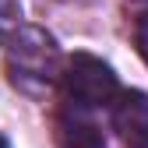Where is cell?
Here are the masks:
<instances>
[{
    "instance_id": "7a4b0ae2",
    "label": "cell",
    "mask_w": 148,
    "mask_h": 148,
    "mask_svg": "<svg viewBox=\"0 0 148 148\" xmlns=\"http://www.w3.org/2000/svg\"><path fill=\"white\" fill-rule=\"evenodd\" d=\"M64 95L74 109H95V106H113L120 99V81L109 64L88 53H74L64 64Z\"/></svg>"
},
{
    "instance_id": "3957f363",
    "label": "cell",
    "mask_w": 148,
    "mask_h": 148,
    "mask_svg": "<svg viewBox=\"0 0 148 148\" xmlns=\"http://www.w3.org/2000/svg\"><path fill=\"white\" fill-rule=\"evenodd\" d=\"M116 123L134 148H148V95H127L116 109Z\"/></svg>"
},
{
    "instance_id": "6da1fadb",
    "label": "cell",
    "mask_w": 148,
    "mask_h": 148,
    "mask_svg": "<svg viewBox=\"0 0 148 148\" xmlns=\"http://www.w3.org/2000/svg\"><path fill=\"white\" fill-rule=\"evenodd\" d=\"M7 78L25 95H46L64 78V57L57 49V39L42 28H18L7 39Z\"/></svg>"
},
{
    "instance_id": "277c9868",
    "label": "cell",
    "mask_w": 148,
    "mask_h": 148,
    "mask_svg": "<svg viewBox=\"0 0 148 148\" xmlns=\"http://www.w3.org/2000/svg\"><path fill=\"white\" fill-rule=\"evenodd\" d=\"M57 138L64 148H102V134L88 120H81V109H74V116L57 120Z\"/></svg>"
},
{
    "instance_id": "52a82bcc",
    "label": "cell",
    "mask_w": 148,
    "mask_h": 148,
    "mask_svg": "<svg viewBox=\"0 0 148 148\" xmlns=\"http://www.w3.org/2000/svg\"><path fill=\"white\" fill-rule=\"evenodd\" d=\"M0 148H4V145H0Z\"/></svg>"
},
{
    "instance_id": "8992f818",
    "label": "cell",
    "mask_w": 148,
    "mask_h": 148,
    "mask_svg": "<svg viewBox=\"0 0 148 148\" xmlns=\"http://www.w3.org/2000/svg\"><path fill=\"white\" fill-rule=\"evenodd\" d=\"M134 42H138L141 60L148 64V18H141V21H138V28H134Z\"/></svg>"
},
{
    "instance_id": "5b68a950",
    "label": "cell",
    "mask_w": 148,
    "mask_h": 148,
    "mask_svg": "<svg viewBox=\"0 0 148 148\" xmlns=\"http://www.w3.org/2000/svg\"><path fill=\"white\" fill-rule=\"evenodd\" d=\"M18 28H21V7H18V0H0V39H11Z\"/></svg>"
}]
</instances>
